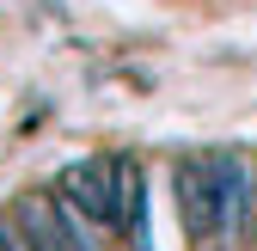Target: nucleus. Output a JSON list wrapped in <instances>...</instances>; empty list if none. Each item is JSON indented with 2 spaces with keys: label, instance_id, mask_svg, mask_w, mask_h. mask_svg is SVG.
I'll use <instances>...</instances> for the list:
<instances>
[{
  "label": "nucleus",
  "instance_id": "obj_1",
  "mask_svg": "<svg viewBox=\"0 0 257 251\" xmlns=\"http://www.w3.org/2000/svg\"><path fill=\"white\" fill-rule=\"evenodd\" d=\"M178 214H184V233L196 245H227V208H220V178H214V153H184L178 172Z\"/></svg>",
  "mask_w": 257,
  "mask_h": 251
},
{
  "label": "nucleus",
  "instance_id": "obj_2",
  "mask_svg": "<svg viewBox=\"0 0 257 251\" xmlns=\"http://www.w3.org/2000/svg\"><path fill=\"white\" fill-rule=\"evenodd\" d=\"M55 196L92 227H116V160H74L55 172Z\"/></svg>",
  "mask_w": 257,
  "mask_h": 251
},
{
  "label": "nucleus",
  "instance_id": "obj_3",
  "mask_svg": "<svg viewBox=\"0 0 257 251\" xmlns=\"http://www.w3.org/2000/svg\"><path fill=\"white\" fill-rule=\"evenodd\" d=\"M19 221L31 233V251H92V221L74 214L55 190L49 196H25L19 202Z\"/></svg>",
  "mask_w": 257,
  "mask_h": 251
},
{
  "label": "nucleus",
  "instance_id": "obj_4",
  "mask_svg": "<svg viewBox=\"0 0 257 251\" xmlns=\"http://www.w3.org/2000/svg\"><path fill=\"white\" fill-rule=\"evenodd\" d=\"M220 208H227V245L257 233V160L251 153H214Z\"/></svg>",
  "mask_w": 257,
  "mask_h": 251
},
{
  "label": "nucleus",
  "instance_id": "obj_5",
  "mask_svg": "<svg viewBox=\"0 0 257 251\" xmlns=\"http://www.w3.org/2000/svg\"><path fill=\"white\" fill-rule=\"evenodd\" d=\"M116 227L147 251V184L135 160H116Z\"/></svg>",
  "mask_w": 257,
  "mask_h": 251
},
{
  "label": "nucleus",
  "instance_id": "obj_6",
  "mask_svg": "<svg viewBox=\"0 0 257 251\" xmlns=\"http://www.w3.org/2000/svg\"><path fill=\"white\" fill-rule=\"evenodd\" d=\"M0 251H31V233L19 214H0Z\"/></svg>",
  "mask_w": 257,
  "mask_h": 251
}]
</instances>
